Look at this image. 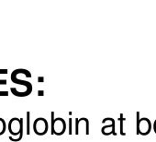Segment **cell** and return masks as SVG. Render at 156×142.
<instances>
[{
  "label": "cell",
  "instance_id": "cell-1",
  "mask_svg": "<svg viewBox=\"0 0 156 142\" xmlns=\"http://www.w3.org/2000/svg\"><path fill=\"white\" fill-rule=\"evenodd\" d=\"M11 81L18 85V87H11L10 88V92L14 96L17 97H27L29 96L31 92H32V84L30 83V81H27L24 80H21L18 77V75L15 73V71L11 73L10 76Z\"/></svg>",
  "mask_w": 156,
  "mask_h": 142
},
{
  "label": "cell",
  "instance_id": "cell-2",
  "mask_svg": "<svg viewBox=\"0 0 156 142\" xmlns=\"http://www.w3.org/2000/svg\"><path fill=\"white\" fill-rule=\"evenodd\" d=\"M9 132L10 133L9 140L13 142H19L23 137V119L13 117L9 122Z\"/></svg>",
  "mask_w": 156,
  "mask_h": 142
},
{
  "label": "cell",
  "instance_id": "cell-3",
  "mask_svg": "<svg viewBox=\"0 0 156 142\" xmlns=\"http://www.w3.org/2000/svg\"><path fill=\"white\" fill-rule=\"evenodd\" d=\"M51 134L55 136H62L67 130V124L66 121L62 117H54V112H51Z\"/></svg>",
  "mask_w": 156,
  "mask_h": 142
},
{
  "label": "cell",
  "instance_id": "cell-4",
  "mask_svg": "<svg viewBox=\"0 0 156 142\" xmlns=\"http://www.w3.org/2000/svg\"><path fill=\"white\" fill-rule=\"evenodd\" d=\"M137 116V126H136V131L138 135H142V136H147L150 134L151 129V121L146 118L142 117L140 118V113H136Z\"/></svg>",
  "mask_w": 156,
  "mask_h": 142
},
{
  "label": "cell",
  "instance_id": "cell-5",
  "mask_svg": "<svg viewBox=\"0 0 156 142\" xmlns=\"http://www.w3.org/2000/svg\"><path fill=\"white\" fill-rule=\"evenodd\" d=\"M81 133L89 135V120L86 117L74 118V134L79 135Z\"/></svg>",
  "mask_w": 156,
  "mask_h": 142
},
{
  "label": "cell",
  "instance_id": "cell-6",
  "mask_svg": "<svg viewBox=\"0 0 156 142\" xmlns=\"http://www.w3.org/2000/svg\"><path fill=\"white\" fill-rule=\"evenodd\" d=\"M33 131L38 136H44L49 130L48 121L43 117H39L34 120L32 125Z\"/></svg>",
  "mask_w": 156,
  "mask_h": 142
},
{
  "label": "cell",
  "instance_id": "cell-7",
  "mask_svg": "<svg viewBox=\"0 0 156 142\" xmlns=\"http://www.w3.org/2000/svg\"><path fill=\"white\" fill-rule=\"evenodd\" d=\"M101 133L104 136H109V135H114L117 136L116 130H115V120L110 117V124L107 125H103L101 128Z\"/></svg>",
  "mask_w": 156,
  "mask_h": 142
},
{
  "label": "cell",
  "instance_id": "cell-8",
  "mask_svg": "<svg viewBox=\"0 0 156 142\" xmlns=\"http://www.w3.org/2000/svg\"><path fill=\"white\" fill-rule=\"evenodd\" d=\"M6 85H7V80H5V79L0 80V88L2 86H6ZM0 96H9V92L6 90L0 89Z\"/></svg>",
  "mask_w": 156,
  "mask_h": 142
},
{
  "label": "cell",
  "instance_id": "cell-9",
  "mask_svg": "<svg viewBox=\"0 0 156 142\" xmlns=\"http://www.w3.org/2000/svg\"><path fill=\"white\" fill-rule=\"evenodd\" d=\"M6 130H7V123L3 118L0 117V136L4 135Z\"/></svg>",
  "mask_w": 156,
  "mask_h": 142
},
{
  "label": "cell",
  "instance_id": "cell-10",
  "mask_svg": "<svg viewBox=\"0 0 156 142\" xmlns=\"http://www.w3.org/2000/svg\"><path fill=\"white\" fill-rule=\"evenodd\" d=\"M27 115V125H26V134L30 135V112L26 113Z\"/></svg>",
  "mask_w": 156,
  "mask_h": 142
},
{
  "label": "cell",
  "instance_id": "cell-11",
  "mask_svg": "<svg viewBox=\"0 0 156 142\" xmlns=\"http://www.w3.org/2000/svg\"><path fill=\"white\" fill-rule=\"evenodd\" d=\"M119 122H120V128H119V133L121 136H125L126 133H124V130H123V122L125 121V118L123 116V114H119Z\"/></svg>",
  "mask_w": 156,
  "mask_h": 142
},
{
  "label": "cell",
  "instance_id": "cell-12",
  "mask_svg": "<svg viewBox=\"0 0 156 142\" xmlns=\"http://www.w3.org/2000/svg\"><path fill=\"white\" fill-rule=\"evenodd\" d=\"M73 118H69V121H68V134L69 135H72L73 134Z\"/></svg>",
  "mask_w": 156,
  "mask_h": 142
},
{
  "label": "cell",
  "instance_id": "cell-13",
  "mask_svg": "<svg viewBox=\"0 0 156 142\" xmlns=\"http://www.w3.org/2000/svg\"><path fill=\"white\" fill-rule=\"evenodd\" d=\"M153 130H154V132H155V134H156V120H155L154 123H153Z\"/></svg>",
  "mask_w": 156,
  "mask_h": 142
},
{
  "label": "cell",
  "instance_id": "cell-14",
  "mask_svg": "<svg viewBox=\"0 0 156 142\" xmlns=\"http://www.w3.org/2000/svg\"><path fill=\"white\" fill-rule=\"evenodd\" d=\"M43 93H44V92H43L42 91H40V92H38V94H39V96H42V95H43Z\"/></svg>",
  "mask_w": 156,
  "mask_h": 142
},
{
  "label": "cell",
  "instance_id": "cell-15",
  "mask_svg": "<svg viewBox=\"0 0 156 142\" xmlns=\"http://www.w3.org/2000/svg\"><path fill=\"white\" fill-rule=\"evenodd\" d=\"M39 80H40V82H42V80H43V78H39Z\"/></svg>",
  "mask_w": 156,
  "mask_h": 142
}]
</instances>
